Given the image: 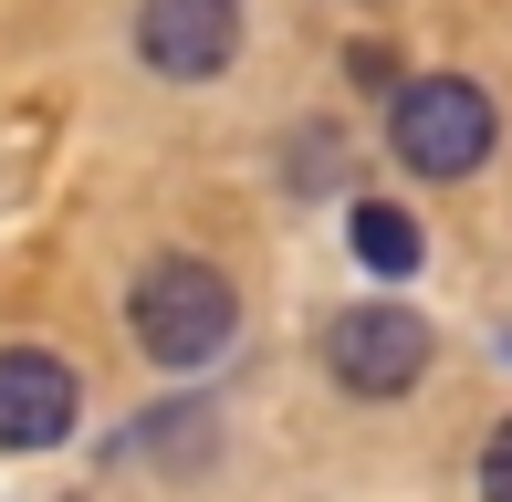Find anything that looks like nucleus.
<instances>
[{
  "mask_svg": "<svg viewBox=\"0 0 512 502\" xmlns=\"http://www.w3.org/2000/svg\"><path fill=\"white\" fill-rule=\"evenodd\" d=\"M126 325H136V356L147 367H209V356H230V335H241V304H230V283L209 262H147L126 293Z\"/></svg>",
  "mask_w": 512,
  "mask_h": 502,
  "instance_id": "1",
  "label": "nucleus"
},
{
  "mask_svg": "<svg viewBox=\"0 0 512 502\" xmlns=\"http://www.w3.org/2000/svg\"><path fill=\"white\" fill-rule=\"evenodd\" d=\"M387 136H398V157L418 178H471V168H492L502 116H492V95L471 74H418L398 95V116H387Z\"/></svg>",
  "mask_w": 512,
  "mask_h": 502,
  "instance_id": "2",
  "label": "nucleus"
},
{
  "mask_svg": "<svg viewBox=\"0 0 512 502\" xmlns=\"http://www.w3.org/2000/svg\"><path fill=\"white\" fill-rule=\"evenodd\" d=\"M324 367H335V387H356V398H398V387L429 377V325L408 304H345L324 325Z\"/></svg>",
  "mask_w": 512,
  "mask_h": 502,
  "instance_id": "3",
  "label": "nucleus"
},
{
  "mask_svg": "<svg viewBox=\"0 0 512 502\" xmlns=\"http://www.w3.org/2000/svg\"><path fill=\"white\" fill-rule=\"evenodd\" d=\"M136 53L168 84H209L241 53V0H147V11H136Z\"/></svg>",
  "mask_w": 512,
  "mask_h": 502,
  "instance_id": "4",
  "label": "nucleus"
},
{
  "mask_svg": "<svg viewBox=\"0 0 512 502\" xmlns=\"http://www.w3.org/2000/svg\"><path fill=\"white\" fill-rule=\"evenodd\" d=\"M74 408H84V377L42 346H11L0 356V450H63L74 440Z\"/></svg>",
  "mask_w": 512,
  "mask_h": 502,
  "instance_id": "5",
  "label": "nucleus"
},
{
  "mask_svg": "<svg viewBox=\"0 0 512 502\" xmlns=\"http://www.w3.org/2000/svg\"><path fill=\"white\" fill-rule=\"evenodd\" d=\"M345 241H356V262H366V272H398V283H408L418 262H429V251H418V220L398 210V199H356Z\"/></svg>",
  "mask_w": 512,
  "mask_h": 502,
  "instance_id": "6",
  "label": "nucleus"
},
{
  "mask_svg": "<svg viewBox=\"0 0 512 502\" xmlns=\"http://www.w3.org/2000/svg\"><path fill=\"white\" fill-rule=\"evenodd\" d=\"M481 502H512V419L492 429V450H481Z\"/></svg>",
  "mask_w": 512,
  "mask_h": 502,
  "instance_id": "7",
  "label": "nucleus"
}]
</instances>
